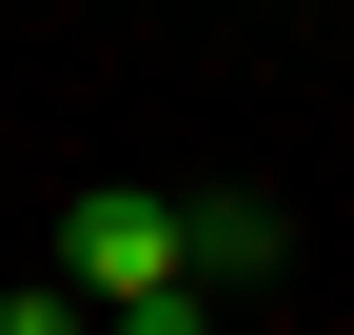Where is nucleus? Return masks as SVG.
Segmentation results:
<instances>
[{"instance_id": "1", "label": "nucleus", "mask_w": 354, "mask_h": 335, "mask_svg": "<svg viewBox=\"0 0 354 335\" xmlns=\"http://www.w3.org/2000/svg\"><path fill=\"white\" fill-rule=\"evenodd\" d=\"M177 276H197V257H177V197H138V178H99V197L59 217V296H79V316H158Z\"/></svg>"}, {"instance_id": "2", "label": "nucleus", "mask_w": 354, "mask_h": 335, "mask_svg": "<svg viewBox=\"0 0 354 335\" xmlns=\"http://www.w3.org/2000/svg\"><path fill=\"white\" fill-rule=\"evenodd\" d=\"M0 335H99V316H79L59 276H20V296H0Z\"/></svg>"}, {"instance_id": "3", "label": "nucleus", "mask_w": 354, "mask_h": 335, "mask_svg": "<svg viewBox=\"0 0 354 335\" xmlns=\"http://www.w3.org/2000/svg\"><path fill=\"white\" fill-rule=\"evenodd\" d=\"M99 335H177V296H158V316H99Z\"/></svg>"}]
</instances>
